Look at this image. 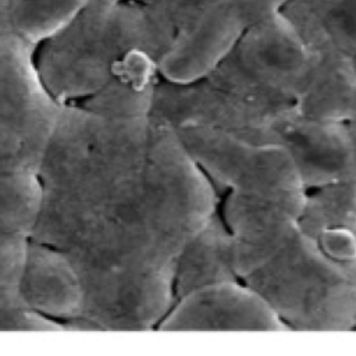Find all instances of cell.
<instances>
[{
  "instance_id": "6da1fadb",
  "label": "cell",
  "mask_w": 356,
  "mask_h": 356,
  "mask_svg": "<svg viewBox=\"0 0 356 356\" xmlns=\"http://www.w3.org/2000/svg\"><path fill=\"white\" fill-rule=\"evenodd\" d=\"M31 239L64 253L85 292L71 330L147 331L174 302L177 259L218 210V191L154 114L63 104L38 170Z\"/></svg>"
},
{
  "instance_id": "7a4b0ae2",
  "label": "cell",
  "mask_w": 356,
  "mask_h": 356,
  "mask_svg": "<svg viewBox=\"0 0 356 356\" xmlns=\"http://www.w3.org/2000/svg\"><path fill=\"white\" fill-rule=\"evenodd\" d=\"M174 32L136 0H90L60 32L35 49L36 70L61 104L96 93L135 50L161 60Z\"/></svg>"
},
{
  "instance_id": "3957f363",
  "label": "cell",
  "mask_w": 356,
  "mask_h": 356,
  "mask_svg": "<svg viewBox=\"0 0 356 356\" xmlns=\"http://www.w3.org/2000/svg\"><path fill=\"white\" fill-rule=\"evenodd\" d=\"M242 281L270 305L288 330H353L356 257H335L300 229Z\"/></svg>"
},
{
  "instance_id": "277c9868",
  "label": "cell",
  "mask_w": 356,
  "mask_h": 356,
  "mask_svg": "<svg viewBox=\"0 0 356 356\" xmlns=\"http://www.w3.org/2000/svg\"><path fill=\"white\" fill-rule=\"evenodd\" d=\"M307 53L291 22L277 11L252 25L204 76L280 114L295 107Z\"/></svg>"
},
{
  "instance_id": "5b68a950",
  "label": "cell",
  "mask_w": 356,
  "mask_h": 356,
  "mask_svg": "<svg viewBox=\"0 0 356 356\" xmlns=\"http://www.w3.org/2000/svg\"><path fill=\"white\" fill-rule=\"evenodd\" d=\"M33 56L35 47L19 40L0 63V175L38 172L63 106Z\"/></svg>"
},
{
  "instance_id": "8992f818",
  "label": "cell",
  "mask_w": 356,
  "mask_h": 356,
  "mask_svg": "<svg viewBox=\"0 0 356 356\" xmlns=\"http://www.w3.org/2000/svg\"><path fill=\"white\" fill-rule=\"evenodd\" d=\"M175 131L218 192L305 189L292 160L278 146L204 127Z\"/></svg>"
},
{
  "instance_id": "52a82bcc",
  "label": "cell",
  "mask_w": 356,
  "mask_h": 356,
  "mask_svg": "<svg viewBox=\"0 0 356 356\" xmlns=\"http://www.w3.org/2000/svg\"><path fill=\"white\" fill-rule=\"evenodd\" d=\"M285 0H217L175 31L159 61L160 76L191 82L210 72L256 22L281 10Z\"/></svg>"
},
{
  "instance_id": "ba28073f",
  "label": "cell",
  "mask_w": 356,
  "mask_h": 356,
  "mask_svg": "<svg viewBox=\"0 0 356 356\" xmlns=\"http://www.w3.org/2000/svg\"><path fill=\"white\" fill-rule=\"evenodd\" d=\"M305 193V189L225 193L220 214L229 231L231 261L241 280L299 231Z\"/></svg>"
},
{
  "instance_id": "9c48e42d",
  "label": "cell",
  "mask_w": 356,
  "mask_h": 356,
  "mask_svg": "<svg viewBox=\"0 0 356 356\" xmlns=\"http://www.w3.org/2000/svg\"><path fill=\"white\" fill-rule=\"evenodd\" d=\"M239 136L281 147L292 160L305 191L350 177L346 122L312 118L293 107Z\"/></svg>"
},
{
  "instance_id": "30bf717a",
  "label": "cell",
  "mask_w": 356,
  "mask_h": 356,
  "mask_svg": "<svg viewBox=\"0 0 356 356\" xmlns=\"http://www.w3.org/2000/svg\"><path fill=\"white\" fill-rule=\"evenodd\" d=\"M160 331H288L270 305L241 281L220 282L175 299Z\"/></svg>"
},
{
  "instance_id": "8fae6325",
  "label": "cell",
  "mask_w": 356,
  "mask_h": 356,
  "mask_svg": "<svg viewBox=\"0 0 356 356\" xmlns=\"http://www.w3.org/2000/svg\"><path fill=\"white\" fill-rule=\"evenodd\" d=\"M19 295L26 307L63 327L83 310V284L70 259L31 238L25 246Z\"/></svg>"
},
{
  "instance_id": "7c38bea8",
  "label": "cell",
  "mask_w": 356,
  "mask_h": 356,
  "mask_svg": "<svg viewBox=\"0 0 356 356\" xmlns=\"http://www.w3.org/2000/svg\"><path fill=\"white\" fill-rule=\"evenodd\" d=\"M307 70L295 108L312 118L356 121V65L352 57L331 47H305Z\"/></svg>"
},
{
  "instance_id": "4fadbf2b",
  "label": "cell",
  "mask_w": 356,
  "mask_h": 356,
  "mask_svg": "<svg viewBox=\"0 0 356 356\" xmlns=\"http://www.w3.org/2000/svg\"><path fill=\"white\" fill-rule=\"evenodd\" d=\"M159 79V61L135 50L117 63L108 81L96 93L76 104L113 117L149 115Z\"/></svg>"
},
{
  "instance_id": "5bb4252c",
  "label": "cell",
  "mask_w": 356,
  "mask_h": 356,
  "mask_svg": "<svg viewBox=\"0 0 356 356\" xmlns=\"http://www.w3.org/2000/svg\"><path fill=\"white\" fill-rule=\"evenodd\" d=\"M229 231L217 210L181 250L172 277L174 300L203 286L241 281L229 252Z\"/></svg>"
},
{
  "instance_id": "9a60e30c",
  "label": "cell",
  "mask_w": 356,
  "mask_h": 356,
  "mask_svg": "<svg viewBox=\"0 0 356 356\" xmlns=\"http://www.w3.org/2000/svg\"><path fill=\"white\" fill-rule=\"evenodd\" d=\"M281 14L305 47H331L356 57V0H285Z\"/></svg>"
},
{
  "instance_id": "2e32d148",
  "label": "cell",
  "mask_w": 356,
  "mask_h": 356,
  "mask_svg": "<svg viewBox=\"0 0 356 356\" xmlns=\"http://www.w3.org/2000/svg\"><path fill=\"white\" fill-rule=\"evenodd\" d=\"M28 238H0V331H60L61 324L24 305L19 278Z\"/></svg>"
},
{
  "instance_id": "e0dca14e",
  "label": "cell",
  "mask_w": 356,
  "mask_h": 356,
  "mask_svg": "<svg viewBox=\"0 0 356 356\" xmlns=\"http://www.w3.org/2000/svg\"><path fill=\"white\" fill-rule=\"evenodd\" d=\"M299 229L310 236L339 229L356 238V178L307 189Z\"/></svg>"
},
{
  "instance_id": "ac0fdd59",
  "label": "cell",
  "mask_w": 356,
  "mask_h": 356,
  "mask_svg": "<svg viewBox=\"0 0 356 356\" xmlns=\"http://www.w3.org/2000/svg\"><path fill=\"white\" fill-rule=\"evenodd\" d=\"M90 0H8V31L35 49L65 28Z\"/></svg>"
},
{
  "instance_id": "d6986e66",
  "label": "cell",
  "mask_w": 356,
  "mask_h": 356,
  "mask_svg": "<svg viewBox=\"0 0 356 356\" xmlns=\"http://www.w3.org/2000/svg\"><path fill=\"white\" fill-rule=\"evenodd\" d=\"M38 172L0 175V238H29L40 211Z\"/></svg>"
},
{
  "instance_id": "ffe728a7",
  "label": "cell",
  "mask_w": 356,
  "mask_h": 356,
  "mask_svg": "<svg viewBox=\"0 0 356 356\" xmlns=\"http://www.w3.org/2000/svg\"><path fill=\"white\" fill-rule=\"evenodd\" d=\"M143 4L159 21L178 31L193 21L200 13L217 0H136Z\"/></svg>"
},
{
  "instance_id": "44dd1931",
  "label": "cell",
  "mask_w": 356,
  "mask_h": 356,
  "mask_svg": "<svg viewBox=\"0 0 356 356\" xmlns=\"http://www.w3.org/2000/svg\"><path fill=\"white\" fill-rule=\"evenodd\" d=\"M346 125H348L349 140H350V152H352V172H350V177L356 178V121L346 122Z\"/></svg>"
},
{
  "instance_id": "7402d4cb",
  "label": "cell",
  "mask_w": 356,
  "mask_h": 356,
  "mask_svg": "<svg viewBox=\"0 0 356 356\" xmlns=\"http://www.w3.org/2000/svg\"><path fill=\"white\" fill-rule=\"evenodd\" d=\"M7 7H8V0H0V33L10 32L8 21H7Z\"/></svg>"
},
{
  "instance_id": "603a6c76",
  "label": "cell",
  "mask_w": 356,
  "mask_h": 356,
  "mask_svg": "<svg viewBox=\"0 0 356 356\" xmlns=\"http://www.w3.org/2000/svg\"><path fill=\"white\" fill-rule=\"evenodd\" d=\"M353 330H356V316H355V320H353Z\"/></svg>"
},
{
  "instance_id": "cb8c5ba5",
  "label": "cell",
  "mask_w": 356,
  "mask_h": 356,
  "mask_svg": "<svg viewBox=\"0 0 356 356\" xmlns=\"http://www.w3.org/2000/svg\"><path fill=\"white\" fill-rule=\"evenodd\" d=\"M353 61H355V65H356V57H355V58H353Z\"/></svg>"
}]
</instances>
